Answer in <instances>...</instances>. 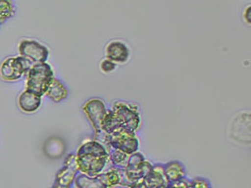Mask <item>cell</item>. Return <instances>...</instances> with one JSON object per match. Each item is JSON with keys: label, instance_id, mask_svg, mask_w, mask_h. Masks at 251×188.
Returning a JSON list of instances; mask_svg holds the SVG:
<instances>
[{"label": "cell", "instance_id": "6da1fadb", "mask_svg": "<svg viewBox=\"0 0 251 188\" xmlns=\"http://www.w3.org/2000/svg\"><path fill=\"white\" fill-rule=\"evenodd\" d=\"M75 154L78 171L92 178L103 172L108 163V150L95 140L85 142Z\"/></svg>", "mask_w": 251, "mask_h": 188}, {"label": "cell", "instance_id": "7a4b0ae2", "mask_svg": "<svg viewBox=\"0 0 251 188\" xmlns=\"http://www.w3.org/2000/svg\"><path fill=\"white\" fill-rule=\"evenodd\" d=\"M54 78V72L49 64L46 62L33 64L27 70L26 90L43 96L46 94L49 84Z\"/></svg>", "mask_w": 251, "mask_h": 188}, {"label": "cell", "instance_id": "3957f363", "mask_svg": "<svg viewBox=\"0 0 251 188\" xmlns=\"http://www.w3.org/2000/svg\"><path fill=\"white\" fill-rule=\"evenodd\" d=\"M119 126L131 132H137L141 124V116L138 106L126 103L117 102L110 109Z\"/></svg>", "mask_w": 251, "mask_h": 188}, {"label": "cell", "instance_id": "277c9868", "mask_svg": "<svg viewBox=\"0 0 251 188\" xmlns=\"http://www.w3.org/2000/svg\"><path fill=\"white\" fill-rule=\"evenodd\" d=\"M105 145L127 154H132L138 151L139 141L135 132L122 128L110 135H106Z\"/></svg>", "mask_w": 251, "mask_h": 188}, {"label": "cell", "instance_id": "5b68a950", "mask_svg": "<svg viewBox=\"0 0 251 188\" xmlns=\"http://www.w3.org/2000/svg\"><path fill=\"white\" fill-rule=\"evenodd\" d=\"M31 66L32 65L22 57L8 58L1 65L0 74L6 81H15L20 79Z\"/></svg>", "mask_w": 251, "mask_h": 188}, {"label": "cell", "instance_id": "8992f818", "mask_svg": "<svg viewBox=\"0 0 251 188\" xmlns=\"http://www.w3.org/2000/svg\"><path fill=\"white\" fill-rule=\"evenodd\" d=\"M19 53L21 57L26 59L31 65L46 62L49 57L47 47L34 40H24L19 45Z\"/></svg>", "mask_w": 251, "mask_h": 188}, {"label": "cell", "instance_id": "52a82bcc", "mask_svg": "<svg viewBox=\"0 0 251 188\" xmlns=\"http://www.w3.org/2000/svg\"><path fill=\"white\" fill-rule=\"evenodd\" d=\"M107 110L108 109H106L103 100L99 98L90 99L83 106V112L92 123V127L95 131V136L103 133L101 124Z\"/></svg>", "mask_w": 251, "mask_h": 188}, {"label": "cell", "instance_id": "ba28073f", "mask_svg": "<svg viewBox=\"0 0 251 188\" xmlns=\"http://www.w3.org/2000/svg\"><path fill=\"white\" fill-rule=\"evenodd\" d=\"M105 57L115 64H126L130 59V49L123 41H111L105 47Z\"/></svg>", "mask_w": 251, "mask_h": 188}, {"label": "cell", "instance_id": "9c48e42d", "mask_svg": "<svg viewBox=\"0 0 251 188\" xmlns=\"http://www.w3.org/2000/svg\"><path fill=\"white\" fill-rule=\"evenodd\" d=\"M143 181L148 188H166L169 183L164 173V164L152 165L148 174L143 178Z\"/></svg>", "mask_w": 251, "mask_h": 188}, {"label": "cell", "instance_id": "30bf717a", "mask_svg": "<svg viewBox=\"0 0 251 188\" xmlns=\"http://www.w3.org/2000/svg\"><path fill=\"white\" fill-rule=\"evenodd\" d=\"M18 105L21 110L25 113L36 112L42 105V97L37 94L25 90L19 96Z\"/></svg>", "mask_w": 251, "mask_h": 188}, {"label": "cell", "instance_id": "8fae6325", "mask_svg": "<svg viewBox=\"0 0 251 188\" xmlns=\"http://www.w3.org/2000/svg\"><path fill=\"white\" fill-rule=\"evenodd\" d=\"M164 173L169 184H173L185 178V167L180 161H171L164 164Z\"/></svg>", "mask_w": 251, "mask_h": 188}, {"label": "cell", "instance_id": "7c38bea8", "mask_svg": "<svg viewBox=\"0 0 251 188\" xmlns=\"http://www.w3.org/2000/svg\"><path fill=\"white\" fill-rule=\"evenodd\" d=\"M46 96L55 103H60L68 96V90L64 84L57 78H53L46 90Z\"/></svg>", "mask_w": 251, "mask_h": 188}, {"label": "cell", "instance_id": "4fadbf2b", "mask_svg": "<svg viewBox=\"0 0 251 188\" xmlns=\"http://www.w3.org/2000/svg\"><path fill=\"white\" fill-rule=\"evenodd\" d=\"M122 168H118L115 166H111L106 172H102L98 179L102 182L103 186H105L106 188H113L121 186L122 182V173H121Z\"/></svg>", "mask_w": 251, "mask_h": 188}, {"label": "cell", "instance_id": "5bb4252c", "mask_svg": "<svg viewBox=\"0 0 251 188\" xmlns=\"http://www.w3.org/2000/svg\"><path fill=\"white\" fill-rule=\"evenodd\" d=\"M78 170L71 168L69 166H63L61 169L57 171L55 183L65 188H71L72 184L75 182V177L78 174Z\"/></svg>", "mask_w": 251, "mask_h": 188}, {"label": "cell", "instance_id": "9a60e30c", "mask_svg": "<svg viewBox=\"0 0 251 188\" xmlns=\"http://www.w3.org/2000/svg\"><path fill=\"white\" fill-rule=\"evenodd\" d=\"M74 183L77 188H106L98 177L92 178L85 174H77Z\"/></svg>", "mask_w": 251, "mask_h": 188}, {"label": "cell", "instance_id": "2e32d148", "mask_svg": "<svg viewBox=\"0 0 251 188\" xmlns=\"http://www.w3.org/2000/svg\"><path fill=\"white\" fill-rule=\"evenodd\" d=\"M129 155L130 154L113 149L112 151L108 152V162H110L112 166L125 169L127 165Z\"/></svg>", "mask_w": 251, "mask_h": 188}, {"label": "cell", "instance_id": "e0dca14e", "mask_svg": "<svg viewBox=\"0 0 251 188\" xmlns=\"http://www.w3.org/2000/svg\"><path fill=\"white\" fill-rule=\"evenodd\" d=\"M14 13V7L11 0H0V24L11 18Z\"/></svg>", "mask_w": 251, "mask_h": 188}, {"label": "cell", "instance_id": "ac0fdd59", "mask_svg": "<svg viewBox=\"0 0 251 188\" xmlns=\"http://www.w3.org/2000/svg\"><path fill=\"white\" fill-rule=\"evenodd\" d=\"M189 185L190 188H212L210 182L202 177H197L189 181Z\"/></svg>", "mask_w": 251, "mask_h": 188}, {"label": "cell", "instance_id": "d6986e66", "mask_svg": "<svg viewBox=\"0 0 251 188\" xmlns=\"http://www.w3.org/2000/svg\"><path fill=\"white\" fill-rule=\"evenodd\" d=\"M116 68H117V64H115L113 61L109 59H103L100 63V70H102L103 73H110L114 71Z\"/></svg>", "mask_w": 251, "mask_h": 188}, {"label": "cell", "instance_id": "ffe728a7", "mask_svg": "<svg viewBox=\"0 0 251 188\" xmlns=\"http://www.w3.org/2000/svg\"><path fill=\"white\" fill-rule=\"evenodd\" d=\"M64 165H65V166H69V167H71V168H74V169L78 170L77 162H76V154H75V153H71V154H69L68 156L65 158Z\"/></svg>", "mask_w": 251, "mask_h": 188}, {"label": "cell", "instance_id": "44dd1931", "mask_svg": "<svg viewBox=\"0 0 251 188\" xmlns=\"http://www.w3.org/2000/svg\"><path fill=\"white\" fill-rule=\"evenodd\" d=\"M165 188H190V185L189 181L186 178H183L181 181H178L173 184H169Z\"/></svg>", "mask_w": 251, "mask_h": 188}, {"label": "cell", "instance_id": "7402d4cb", "mask_svg": "<svg viewBox=\"0 0 251 188\" xmlns=\"http://www.w3.org/2000/svg\"><path fill=\"white\" fill-rule=\"evenodd\" d=\"M251 5H248L246 7V9L244 10V13H243V18L245 20V22L248 24L249 25L251 24Z\"/></svg>", "mask_w": 251, "mask_h": 188}, {"label": "cell", "instance_id": "603a6c76", "mask_svg": "<svg viewBox=\"0 0 251 188\" xmlns=\"http://www.w3.org/2000/svg\"><path fill=\"white\" fill-rule=\"evenodd\" d=\"M129 188H147V186L145 185V183H144V181L143 180H140V181H138L137 183H135V184H133L131 187H129Z\"/></svg>", "mask_w": 251, "mask_h": 188}, {"label": "cell", "instance_id": "cb8c5ba5", "mask_svg": "<svg viewBox=\"0 0 251 188\" xmlns=\"http://www.w3.org/2000/svg\"><path fill=\"white\" fill-rule=\"evenodd\" d=\"M65 188V187H61V186H59V185H57L55 183V185L53 186V188Z\"/></svg>", "mask_w": 251, "mask_h": 188}]
</instances>
